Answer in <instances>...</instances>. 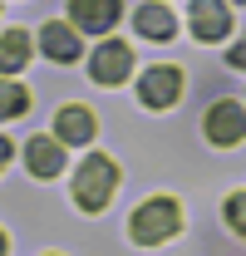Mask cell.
<instances>
[{"instance_id": "1", "label": "cell", "mask_w": 246, "mask_h": 256, "mask_svg": "<svg viewBox=\"0 0 246 256\" xmlns=\"http://www.w3.org/2000/svg\"><path fill=\"white\" fill-rule=\"evenodd\" d=\"M114 188H118V168L104 158V153L84 158V168L74 172V202H79L84 212H104L108 197H114Z\"/></svg>"}, {"instance_id": "2", "label": "cell", "mask_w": 246, "mask_h": 256, "mask_svg": "<svg viewBox=\"0 0 246 256\" xmlns=\"http://www.w3.org/2000/svg\"><path fill=\"white\" fill-rule=\"evenodd\" d=\"M178 226H182V207H178L172 197H153V202H143V207L133 212L128 232H133L138 246H158V242H168Z\"/></svg>"}, {"instance_id": "3", "label": "cell", "mask_w": 246, "mask_h": 256, "mask_svg": "<svg viewBox=\"0 0 246 256\" xmlns=\"http://www.w3.org/2000/svg\"><path fill=\"white\" fill-rule=\"evenodd\" d=\"M207 138H212L216 148H232V143H242L246 138V108L236 98H216L212 108H207Z\"/></svg>"}, {"instance_id": "4", "label": "cell", "mask_w": 246, "mask_h": 256, "mask_svg": "<svg viewBox=\"0 0 246 256\" xmlns=\"http://www.w3.org/2000/svg\"><path fill=\"white\" fill-rule=\"evenodd\" d=\"M178 94H182V69H178V64H153V69H143V84H138L143 108H172Z\"/></svg>"}, {"instance_id": "5", "label": "cell", "mask_w": 246, "mask_h": 256, "mask_svg": "<svg viewBox=\"0 0 246 256\" xmlns=\"http://www.w3.org/2000/svg\"><path fill=\"white\" fill-rule=\"evenodd\" d=\"M128 69H133V50H128L123 40H104V44L94 50V60H89L94 84H123Z\"/></svg>"}, {"instance_id": "6", "label": "cell", "mask_w": 246, "mask_h": 256, "mask_svg": "<svg viewBox=\"0 0 246 256\" xmlns=\"http://www.w3.org/2000/svg\"><path fill=\"white\" fill-rule=\"evenodd\" d=\"M118 0H74L69 5V25L74 30H89V34H104L118 25Z\"/></svg>"}, {"instance_id": "7", "label": "cell", "mask_w": 246, "mask_h": 256, "mask_svg": "<svg viewBox=\"0 0 246 256\" xmlns=\"http://www.w3.org/2000/svg\"><path fill=\"white\" fill-rule=\"evenodd\" d=\"M226 30H232V10L222 0H192V34L202 44H216Z\"/></svg>"}, {"instance_id": "8", "label": "cell", "mask_w": 246, "mask_h": 256, "mask_svg": "<svg viewBox=\"0 0 246 256\" xmlns=\"http://www.w3.org/2000/svg\"><path fill=\"white\" fill-rule=\"evenodd\" d=\"M94 128H98V124H94V114L84 108V104H69V108L54 114V133H60L64 148H84V143L94 138Z\"/></svg>"}, {"instance_id": "9", "label": "cell", "mask_w": 246, "mask_h": 256, "mask_svg": "<svg viewBox=\"0 0 246 256\" xmlns=\"http://www.w3.org/2000/svg\"><path fill=\"white\" fill-rule=\"evenodd\" d=\"M133 30L143 34V40H172L178 20H172V10H168V5L148 0V5H138V10H133Z\"/></svg>"}, {"instance_id": "10", "label": "cell", "mask_w": 246, "mask_h": 256, "mask_svg": "<svg viewBox=\"0 0 246 256\" xmlns=\"http://www.w3.org/2000/svg\"><path fill=\"white\" fill-rule=\"evenodd\" d=\"M40 44H44V54H50L54 64H74V60H79V30H74V25H60V20L44 25Z\"/></svg>"}, {"instance_id": "11", "label": "cell", "mask_w": 246, "mask_h": 256, "mask_svg": "<svg viewBox=\"0 0 246 256\" xmlns=\"http://www.w3.org/2000/svg\"><path fill=\"white\" fill-rule=\"evenodd\" d=\"M25 162H30L34 178H54L64 168V148L54 138H30V143H25Z\"/></svg>"}, {"instance_id": "12", "label": "cell", "mask_w": 246, "mask_h": 256, "mask_svg": "<svg viewBox=\"0 0 246 256\" xmlns=\"http://www.w3.org/2000/svg\"><path fill=\"white\" fill-rule=\"evenodd\" d=\"M30 64V34L25 30H5L0 34V74H15Z\"/></svg>"}, {"instance_id": "13", "label": "cell", "mask_w": 246, "mask_h": 256, "mask_svg": "<svg viewBox=\"0 0 246 256\" xmlns=\"http://www.w3.org/2000/svg\"><path fill=\"white\" fill-rule=\"evenodd\" d=\"M30 114V89L15 79H0V118H20Z\"/></svg>"}, {"instance_id": "14", "label": "cell", "mask_w": 246, "mask_h": 256, "mask_svg": "<svg viewBox=\"0 0 246 256\" xmlns=\"http://www.w3.org/2000/svg\"><path fill=\"white\" fill-rule=\"evenodd\" d=\"M226 222H232L236 236H246V192H232L226 197Z\"/></svg>"}, {"instance_id": "15", "label": "cell", "mask_w": 246, "mask_h": 256, "mask_svg": "<svg viewBox=\"0 0 246 256\" xmlns=\"http://www.w3.org/2000/svg\"><path fill=\"white\" fill-rule=\"evenodd\" d=\"M226 60H232V69H246V34L232 44V54H226Z\"/></svg>"}, {"instance_id": "16", "label": "cell", "mask_w": 246, "mask_h": 256, "mask_svg": "<svg viewBox=\"0 0 246 256\" xmlns=\"http://www.w3.org/2000/svg\"><path fill=\"white\" fill-rule=\"evenodd\" d=\"M5 162H10V143L0 138V168H5Z\"/></svg>"}, {"instance_id": "17", "label": "cell", "mask_w": 246, "mask_h": 256, "mask_svg": "<svg viewBox=\"0 0 246 256\" xmlns=\"http://www.w3.org/2000/svg\"><path fill=\"white\" fill-rule=\"evenodd\" d=\"M0 256H5V232H0Z\"/></svg>"}, {"instance_id": "18", "label": "cell", "mask_w": 246, "mask_h": 256, "mask_svg": "<svg viewBox=\"0 0 246 256\" xmlns=\"http://www.w3.org/2000/svg\"><path fill=\"white\" fill-rule=\"evenodd\" d=\"M242 5H246V0H242Z\"/></svg>"}]
</instances>
